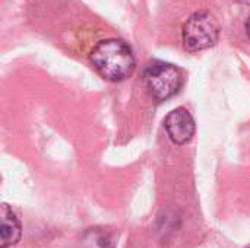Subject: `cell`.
Instances as JSON below:
<instances>
[{
    "mask_svg": "<svg viewBox=\"0 0 250 248\" xmlns=\"http://www.w3.org/2000/svg\"><path fill=\"white\" fill-rule=\"evenodd\" d=\"M1 227H0V248H9L16 246L22 237V227L12 210V208L6 203L1 205Z\"/></svg>",
    "mask_w": 250,
    "mask_h": 248,
    "instance_id": "cell-5",
    "label": "cell"
},
{
    "mask_svg": "<svg viewBox=\"0 0 250 248\" xmlns=\"http://www.w3.org/2000/svg\"><path fill=\"white\" fill-rule=\"evenodd\" d=\"M164 127L170 140L176 145H186L188 142H190L196 130L192 114L183 107H179L168 113L164 120Z\"/></svg>",
    "mask_w": 250,
    "mask_h": 248,
    "instance_id": "cell-4",
    "label": "cell"
},
{
    "mask_svg": "<svg viewBox=\"0 0 250 248\" xmlns=\"http://www.w3.org/2000/svg\"><path fill=\"white\" fill-rule=\"evenodd\" d=\"M182 38L185 48L190 53L211 48L220 38V23L212 13L196 12L185 22Z\"/></svg>",
    "mask_w": 250,
    "mask_h": 248,
    "instance_id": "cell-3",
    "label": "cell"
},
{
    "mask_svg": "<svg viewBox=\"0 0 250 248\" xmlns=\"http://www.w3.org/2000/svg\"><path fill=\"white\" fill-rule=\"evenodd\" d=\"M236 1H239L242 4H246V6H250V0H236Z\"/></svg>",
    "mask_w": 250,
    "mask_h": 248,
    "instance_id": "cell-8",
    "label": "cell"
},
{
    "mask_svg": "<svg viewBox=\"0 0 250 248\" xmlns=\"http://www.w3.org/2000/svg\"><path fill=\"white\" fill-rule=\"evenodd\" d=\"M144 82L149 95L155 101L161 102L174 96L180 91L183 85V76L180 69L174 64L155 60L145 67Z\"/></svg>",
    "mask_w": 250,
    "mask_h": 248,
    "instance_id": "cell-2",
    "label": "cell"
},
{
    "mask_svg": "<svg viewBox=\"0 0 250 248\" xmlns=\"http://www.w3.org/2000/svg\"><path fill=\"white\" fill-rule=\"evenodd\" d=\"M82 248H114V243L103 228H91L82 237Z\"/></svg>",
    "mask_w": 250,
    "mask_h": 248,
    "instance_id": "cell-6",
    "label": "cell"
},
{
    "mask_svg": "<svg viewBox=\"0 0 250 248\" xmlns=\"http://www.w3.org/2000/svg\"><path fill=\"white\" fill-rule=\"evenodd\" d=\"M89 58L97 72L110 82L127 79L136 66L130 45L119 38H108L97 42L91 50Z\"/></svg>",
    "mask_w": 250,
    "mask_h": 248,
    "instance_id": "cell-1",
    "label": "cell"
},
{
    "mask_svg": "<svg viewBox=\"0 0 250 248\" xmlns=\"http://www.w3.org/2000/svg\"><path fill=\"white\" fill-rule=\"evenodd\" d=\"M245 29H246V34H248V37L250 38V16L248 18L246 23H245Z\"/></svg>",
    "mask_w": 250,
    "mask_h": 248,
    "instance_id": "cell-7",
    "label": "cell"
},
{
    "mask_svg": "<svg viewBox=\"0 0 250 248\" xmlns=\"http://www.w3.org/2000/svg\"><path fill=\"white\" fill-rule=\"evenodd\" d=\"M246 248H250V246H249V247H246Z\"/></svg>",
    "mask_w": 250,
    "mask_h": 248,
    "instance_id": "cell-9",
    "label": "cell"
}]
</instances>
